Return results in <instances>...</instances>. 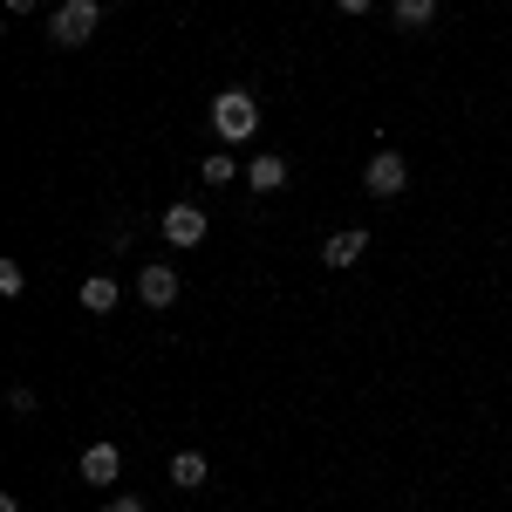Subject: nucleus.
Masks as SVG:
<instances>
[{"label": "nucleus", "instance_id": "10", "mask_svg": "<svg viewBox=\"0 0 512 512\" xmlns=\"http://www.w3.org/2000/svg\"><path fill=\"white\" fill-rule=\"evenodd\" d=\"M205 478H212V465H205L198 451H178V458H171V485H178V492H198Z\"/></svg>", "mask_w": 512, "mask_h": 512}, {"label": "nucleus", "instance_id": "17", "mask_svg": "<svg viewBox=\"0 0 512 512\" xmlns=\"http://www.w3.org/2000/svg\"><path fill=\"white\" fill-rule=\"evenodd\" d=\"M41 0H7V14H35Z\"/></svg>", "mask_w": 512, "mask_h": 512}, {"label": "nucleus", "instance_id": "4", "mask_svg": "<svg viewBox=\"0 0 512 512\" xmlns=\"http://www.w3.org/2000/svg\"><path fill=\"white\" fill-rule=\"evenodd\" d=\"M158 233L164 246H205V205H164V219H158Z\"/></svg>", "mask_w": 512, "mask_h": 512}, {"label": "nucleus", "instance_id": "8", "mask_svg": "<svg viewBox=\"0 0 512 512\" xmlns=\"http://www.w3.org/2000/svg\"><path fill=\"white\" fill-rule=\"evenodd\" d=\"M246 185H253L260 198H267V192H280V185H287V158H274V151H260V158L246 164Z\"/></svg>", "mask_w": 512, "mask_h": 512}, {"label": "nucleus", "instance_id": "15", "mask_svg": "<svg viewBox=\"0 0 512 512\" xmlns=\"http://www.w3.org/2000/svg\"><path fill=\"white\" fill-rule=\"evenodd\" d=\"M110 512H144V499H130V492H117V499H110Z\"/></svg>", "mask_w": 512, "mask_h": 512}, {"label": "nucleus", "instance_id": "11", "mask_svg": "<svg viewBox=\"0 0 512 512\" xmlns=\"http://www.w3.org/2000/svg\"><path fill=\"white\" fill-rule=\"evenodd\" d=\"M390 14H396V28H410V35H417V28H431V21H437V0H396Z\"/></svg>", "mask_w": 512, "mask_h": 512}, {"label": "nucleus", "instance_id": "14", "mask_svg": "<svg viewBox=\"0 0 512 512\" xmlns=\"http://www.w3.org/2000/svg\"><path fill=\"white\" fill-rule=\"evenodd\" d=\"M7 410H14V417H35V390H28V383H14V390H7Z\"/></svg>", "mask_w": 512, "mask_h": 512}, {"label": "nucleus", "instance_id": "16", "mask_svg": "<svg viewBox=\"0 0 512 512\" xmlns=\"http://www.w3.org/2000/svg\"><path fill=\"white\" fill-rule=\"evenodd\" d=\"M335 7H342V14H369L376 0H335Z\"/></svg>", "mask_w": 512, "mask_h": 512}, {"label": "nucleus", "instance_id": "6", "mask_svg": "<svg viewBox=\"0 0 512 512\" xmlns=\"http://www.w3.org/2000/svg\"><path fill=\"white\" fill-rule=\"evenodd\" d=\"M137 301H144V308H171V301H178V274H171L164 260H144V274H137Z\"/></svg>", "mask_w": 512, "mask_h": 512}, {"label": "nucleus", "instance_id": "13", "mask_svg": "<svg viewBox=\"0 0 512 512\" xmlns=\"http://www.w3.org/2000/svg\"><path fill=\"white\" fill-rule=\"evenodd\" d=\"M21 287H28V267H21V260H0V294H7V301H14V294H21Z\"/></svg>", "mask_w": 512, "mask_h": 512}, {"label": "nucleus", "instance_id": "1", "mask_svg": "<svg viewBox=\"0 0 512 512\" xmlns=\"http://www.w3.org/2000/svg\"><path fill=\"white\" fill-rule=\"evenodd\" d=\"M212 137L219 144H253L260 137V96L253 89H219L212 96Z\"/></svg>", "mask_w": 512, "mask_h": 512}, {"label": "nucleus", "instance_id": "5", "mask_svg": "<svg viewBox=\"0 0 512 512\" xmlns=\"http://www.w3.org/2000/svg\"><path fill=\"white\" fill-rule=\"evenodd\" d=\"M76 472L89 478L96 492H103V485H117V472H123V451H117V444H110V437H96V444H89V451H82V458H76Z\"/></svg>", "mask_w": 512, "mask_h": 512}, {"label": "nucleus", "instance_id": "9", "mask_svg": "<svg viewBox=\"0 0 512 512\" xmlns=\"http://www.w3.org/2000/svg\"><path fill=\"white\" fill-rule=\"evenodd\" d=\"M117 294H123V287L110 274H89V280H82V308H89V315H110V308H117Z\"/></svg>", "mask_w": 512, "mask_h": 512}, {"label": "nucleus", "instance_id": "2", "mask_svg": "<svg viewBox=\"0 0 512 512\" xmlns=\"http://www.w3.org/2000/svg\"><path fill=\"white\" fill-rule=\"evenodd\" d=\"M96 28H103V0H62L48 14V41L55 48H82V41H96Z\"/></svg>", "mask_w": 512, "mask_h": 512}, {"label": "nucleus", "instance_id": "12", "mask_svg": "<svg viewBox=\"0 0 512 512\" xmlns=\"http://www.w3.org/2000/svg\"><path fill=\"white\" fill-rule=\"evenodd\" d=\"M198 171H205V185H212V192H219V185H233V178H239L233 151H205V164H198Z\"/></svg>", "mask_w": 512, "mask_h": 512}, {"label": "nucleus", "instance_id": "3", "mask_svg": "<svg viewBox=\"0 0 512 512\" xmlns=\"http://www.w3.org/2000/svg\"><path fill=\"white\" fill-rule=\"evenodd\" d=\"M362 185H369V198H403V185H410V164H403V151H369V164H362Z\"/></svg>", "mask_w": 512, "mask_h": 512}, {"label": "nucleus", "instance_id": "7", "mask_svg": "<svg viewBox=\"0 0 512 512\" xmlns=\"http://www.w3.org/2000/svg\"><path fill=\"white\" fill-rule=\"evenodd\" d=\"M362 253H369V233H362V226H349V233H335L328 246H321V267H335V274H349V267L362 260Z\"/></svg>", "mask_w": 512, "mask_h": 512}]
</instances>
